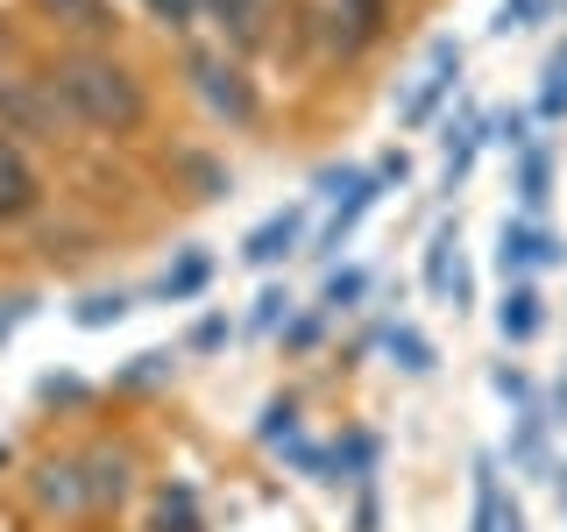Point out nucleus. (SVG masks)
I'll use <instances>...</instances> for the list:
<instances>
[{
    "mask_svg": "<svg viewBox=\"0 0 567 532\" xmlns=\"http://www.w3.org/2000/svg\"><path fill=\"white\" fill-rule=\"evenodd\" d=\"M50 93H58L64 121L85 135H106V142H128L150 129V85L142 71L121 58V50H93V43H64L58 58L43 64Z\"/></svg>",
    "mask_w": 567,
    "mask_h": 532,
    "instance_id": "1",
    "label": "nucleus"
},
{
    "mask_svg": "<svg viewBox=\"0 0 567 532\" xmlns=\"http://www.w3.org/2000/svg\"><path fill=\"white\" fill-rule=\"evenodd\" d=\"M177 71H185L192 100H199L220 129H235V135L262 129V85L248 79V64L227 43H177Z\"/></svg>",
    "mask_w": 567,
    "mask_h": 532,
    "instance_id": "2",
    "label": "nucleus"
},
{
    "mask_svg": "<svg viewBox=\"0 0 567 532\" xmlns=\"http://www.w3.org/2000/svg\"><path fill=\"white\" fill-rule=\"evenodd\" d=\"M64 129L71 121L43 71H0V135H14L29 150V142H58Z\"/></svg>",
    "mask_w": 567,
    "mask_h": 532,
    "instance_id": "3",
    "label": "nucleus"
},
{
    "mask_svg": "<svg viewBox=\"0 0 567 532\" xmlns=\"http://www.w3.org/2000/svg\"><path fill=\"white\" fill-rule=\"evenodd\" d=\"M35 519H93V497H85V469H79V448H58V454H35L29 475H22Z\"/></svg>",
    "mask_w": 567,
    "mask_h": 532,
    "instance_id": "4",
    "label": "nucleus"
},
{
    "mask_svg": "<svg viewBox=\"0 0 567 532\" xmlns=\"http://www.w3.org/2000/svg\"><path fill=\"white\" fill-rule=\"evenodd\" d=\"M560 263H567V242L554 227L525 221V213H504V227H496V277L532 284V270H560Z\"/></svg>",
    "mask_w": 567,
    "mask_h": 532,
    "instance_id": "5",
    "label": "nucleus"
},
{
    "mask_svg": "<svg viewBox=\"0 0 567 532\" xmlns=\"http://www.w3.org/2000/svg\"><path fill=\"white\" fill-rule=\"evenodd\" d=\"M79 469H85V497H93V511H121L142 490V454L128 448V440H114V433L85 440Z\"/></svg>",
    "mask_w": 567,
    "mask_h": 532,
    "instance_id": "6",
    "label": "nucleus"
},
{
    "mask_svg": "<svg viewBox=\"0 0 567 532\" xmlns=\"http://www.w3.org/2000/svg\"><path fill=\"white\" fill-rule=\"evenodd\" d=\"M461 64H468V50H461L454 35H433V43H425V79L398 100V121H404V129H425V121H433L440 106L461 93Z\"/></svg>",
    "mask_w": 567,
    "mask_h": 532,
    "instance_id": "7",
    "label": "nucleus"
},
{
    "mask_svg": "<svg viewBox=\"0 0 567 532\" xmlns=\"http://www.w3.org/2000/svg\"><path fill=\"white\" fill-rule=\"evenodd\" d=\"M306 242H312V200H291V206H277L270 221H256L241 235V263L248 270H277V263H291Z\"/></svg>",
    "mask_w": 567,
    "mask_h": 532,
    "instance_id": "8",
    "label": "nucleus"
},
{
    "mask_svg": "<svg viewBox=\"0 0 567 532\" xmlns=\"http://www.w3.org/2000/svg\"><path fill=\"white\" fill-rule=\"evenodd\" d=\"M377 200H383V177H377V171H362V177H354V185L341 192V200L327 206V221L312 227L306 256H312V263H327V270H333V256H341V248H348V235H354V227L369 221V213H377Z\"/></svg>",
    "mask_w": 567,
    "mask_h": 532,
    "instance_id": "9",
    "label": "nucleus"
},
{
    "mask_svg": "<svg viewBox=\"0 0 567 532\" xmlns=\"http://www.w3.org/2000/svg\"><path fill=\"white\" fill-rule=\"evenodd\" d=\"M319 29H327L333 58H362V50H377L390 35V0H327Z\"/></svg>",
    "mask_w": 567,
    "mask_h": 532,
    "instance_id": "10",
    "label": "nucleus"
},
{
    "mask_svg": "<svg viewBox=\"0 0 567 532\" xmlns=\"http://www.w3.org/2000/svg\"><path fill=\"white\" fill-rule=\"evenodd\" d=\"M206 8V22L220 29V43L235 50V58H256V50H270L277 43V0H199Z\"/></svg>",
    "mask_w": 567,
    "mask_h": 532,
    "instance_id": "11",
    "label": "nucleus"
},
{
    "mask_svg": "<svg viewBox=\"0 0 567 532\" xmlns=\"http://www.w3.org/2000/svg\"><path fill=\"white\" fill-rule=\"evenodd\" d=\"M43 171H35V156L22 150L14 135H0V227H22L43 213Z\"/></svg>",
    "mask_w": 567,
    "mask_h": 532,
    "instance_id": "12",
    "label": "nucleus"
},
{
    "mask_svg": "<svg viewBox=\"0 0 567 532\" xmlns=\"http://www.w3.org/2000/svg\"><path fill=\"white\" fill-rule=\"evenodd\" d=\"M546 433H554V426H546V412L539 405H525V412H511V433H504V469H518L525 483H554V448H546Z\"/></svg>",
    "mask_w": 567,
    "mask_h": 532,
    "instance_id": "13",
    "label": "nucleus"
},
{
    "mask_svg": "<svg viewBox=\"0 0 567 532\" xmlns=\"http://www.w3.org/2000/svg\"><path fill=\"white\" fill-rule=\"evenodd\" d=\"M511 200H518L525 221H539L546 200H554V142L532 135L518 156H511Z\"/></svg>",
    "mask_w": 567,
    "mask_h": 532,
    "instance_id": "14",
    "label": "nucleus"
},
{
    "mask_svg": "<svg viewBox=\"0 0 567 532\" xmlns=\"http://www.w3.org/2000/svg\"><path fill=\"white\" fill-rule=\"evenodd\" d=\"M546 291L539 284H504V298H496V334H504V348H532L546 334Z\"/></svg>",
    "mask_w": 567,
    "mask_h": 532,
    "instance_id": "15",
    "label": "nucleus"
},
{
    "mask_svg": "<svg viewBox=\"0 0 567 532\" xmlns=\"http://www.w3.org/2000/svg\"><path fill=\"white\" fill-rule=\"evenodd\" d=\"M171 177L192 192L199 206H220V200H235V171H227V156H213V150H171Z\"/></svg>",
    "mask_w": 567,
    "mask_h": 532,
    "instance_id": "16",
    "label": "nucleus"
},
{
    "mask_svg": "<svg viewBox=\"0 0 567 532\" xmlns=\"http://www.w3.org/2000/svg\"><path fill=\"white\" fill-rule=\"evenodd\" d=\"M377 461H383V440L369 433V426H348L341 440H327V475H319V483H327V490H354L362 475H377Z\"/></svg>",
    "mask_w": 567,
    "mask_h": 532,
    "instance_id": "17",
    "label": "nucleus"
},
{
    "mask_svg": "<svg viewBox=\"0 0 567 532\" xmlns=\"http://www.w3.org/2000/svg\"><path fill=\"white\" fill-rule=\"evenodd\" d=\"M35 8H43L58 29H71L79 43H93V50H114V35H121V14L106 8V0H35Z\"/></svg>",
    "mask_w": 567,
    "mask_h": 532,
    "instance_id": "18",
    "label": "nucleus"
},
{
    "mask_svg": "<svg viewBox=\"0 0 567 532\" xmlns=\"http://www.w3.org/2000/svg\"><path fill=\"white\" fill-rule=\"evenodd\" d=\"M440 142H447V171H440V192L454 200V192L468 185L475 156L489 150V142H483V114H447V121H440Z\"/></svg>",
    "mask_w": 567,
    "mask_h": 532,
    "instance_id": "19",
    "label": "nucleus"
},
{
    "mask_svg": "<svg viewBox=\"0 0 567 532\" xmlns=\"http://www.w3.org/2000/svg\"><path fill=\"white\" fill-rule=\"evenodd\" d=\"M206 284H213V248H177V256L164 263V277H156L142 298H164V306H185V298H199Z\"/></svg>",
    "mask_w": 567,
    "mask_h": 532,
    "instance_id": "20",
    "label": "nucleus"
},
{
    "mask_svg": "<svg viewBox=\"0 0 567 532\" xmlns=\"http://www.w3.org/2000/svg\"><path fill=\"white\" fill-rule=\"evenodd\" d=\"M468 475H475L468 532H496V525H504V504H511V490H504V461H496V454H475V461H468Z\"/></svg>",
    "mask_w": 567,
    "mask_h": 532,
    "instance_id": "21",
    "label": "nucleus"
},
{
    "mask_svg": "<svg viewBox=\"0 0 567 532\" xmlns=\"http://www.w3.org/2000/svg\"><path fill=\"white\" fill-rule=\"evenodd\" d=\"M142 532H206L199 490H192V483H156L150 490V525H142Z\"/></svg>",
    "mask_w": 567,
    "mask_h": 532,
    "instance_id": "22",
    "label": "nucleus"
},
{
    "mask_svg": "<svg viewBox=\"0 0 567 532\" xmlns=\"http://www.w3.org/2000/svg\"><path fill=\"white\" fill-rule=\"evenodd\" d=\"M177 377V348H142V355H128V362L114 369V398H150V390H164Z\"/></svg>",
    "mask_w": 567,
    "mask_h": 532,
    "instance_id": "23",
    "label": "nucleus"
},
{
    "mask_svg": "<svg viewBox=\"0 0 567 532\" xmlns=\"http://www.w3.org/2000/svg\"><path fill=\"white\" fill-rule=\"evenodd\" d=\"M383 355H390V369H398V377H433V369H440L433 334H419L412 319H390V327H383Z\"/></svg>",
    "mask_w": 567,
    "mask_h": 532,
    "instance_id": "24",
    "label": "nucleus"
},
{
    "mask_svg": "<svg viewBox=\"0 0 567 532\" xmlns=\"http://www.w3.org/2000/svg\"><path fill=\"white\" fill-rule=\"evenodd\" d=\"M298 419H306L298 390H270V398H262V412H256V448H262V454H284L298 433H306Z\"/></svg>",
    "mask_w": 567,
    "mask_h": 532,
    "instance_id": "25",
    "label": "nucleus"
},
{
    "mask_svg": "<svg viewBox=\"0 0 567 532\" xmlns=\"http://www.w3.org/2000/svg\"><path fill=\"white\" fill-rule=\"evenodd\" d=\"M454 263H461V221H440L433 235H425V256H419V284L433 298H447L454 284Z\"/></svg>",
    "mask_w": 567,
    "mask_h": 532,
    "instance_id": "26",
    "label": "nucleus"
},
{
    "mask_svg": "<svg viewBox=\"0 0 567 532\" xmlns=\"http://www.w3.org/2000/svg\"><path fill=\"white\" fill-rule=\"evenodd\" d=\"M532 121L539 129H560L567 121V35L554 50H546V64H539V93H532Z\"/></svg>",
    "mask_w": 567,
    "mask_h": 532,
    "instance_id": "27",
    "label": "nucleus"
},
{
    "mask_svg": "<svg viewBox=\"0 0 567 532\" xmlns=\"http://www.w3.org/2000/svg\"><path fill=\"white\" fill-rule=\"evenodd\" d=\"M369 291H377L369 263H333L327 284H319V306H327L333 319H348V313H362V306H369Z\"/></svg>",
    "mask_w": 567,
    "mask_h": 532,
    "instance_id": "28",
    "label": "nucleus"
},
{
    "mask_svg": "<svg viewBox=\"0 0 567 532\" xmlns=\"http://www.w3.org/2000/svg\"><path fill=\"white\" fill-rule=\"evenodd\" d=\"M93 398H100V383L79 377V369H50V377H35V405H43V412H85Z\"/></svg>",
    "mask_w": 567,
    "mask_h": 532,
    "instance_id": "29",
    "label": "nucleus"
},
{
    "mask_svg": "<svg viewBox=\"0 0 567 532\" xmlns=\"http://www.w3.org/2000/svg\"><path fill=\"white\" fill-rule=\"evenodd\" d=\"M327 327H333V313L327 306H298L291 319L277 327V348H284V362H306V355L327 341Z\"/></svg>",
    "mask_w": 567,
    "mask_h": 532,
    "instance_id": "30",
    "label": "nucleus"
},
{
    "mask_svg": "<svg viewBox=\"0 0 567 532\" xmlns=\"http://www.w3.org/2000/svg\"><path fill=\"white\" fill-rule=\"evenodd\" d=\"M128 313H135V291L114 284V291H85L79 306H71V327H79V334H106V327H121Z\"/></svg>",
    "mask_w": 567,
    "mask_h": 532,
    "instance_id": "31",
    "label": "nucleus"
},
{
    "mask_svg": "<svg viewBox=\"0 0 567 532\" xmlns=\"http://www.w3.org/2000/svg\"><path fill=\"white\" fill-rule=\"evenodd\" d=\"M298 313V298H291V284H262L256 298H248V319H241V334H270L277 341V327Z\"/></svg>",
    "mask_w": 567,
    "mask_h": 532,
    "instance_id": "32",
    "label": "nucleus"
},
{
    "mask_svg": "<svg viewBox=\"0 0 567 532\" xmlns=\"http://www.w3.org/2000/svg\"><path fill=\"white\" fill-rule=\"evenodd\" d=\"M532 129H539L532 106H496V114H483V142H489V150H511V156L532 142Z\"/></svg>",
    "mask_w": 567,
    "mask_h": 532,
    "instance_id": "33",
    "label": "nucleus"
},
{
    "mask_svg": "<svg viewBox=\"0 0 567 532\" xmlns=\"http://www.w3.org/2000/svg\"><path fill=\"white\" fill-rule=\"evenodd\" d=\"M235 334H241V319H227V306H213V313H199L185 327V355H220Z\"/></svg>",
    "mask_w": 567,
    "mask_h": 532,
    "instance_id": "34",
    "label": "nucleus"
},
{
    "mask_svg": "<svg viewBox=\"0 0 567 532\" xmlns=\"http://www.w3.org/2000/svg\"><path fill=\"white\" fill-rule=\"evenodd\" d=\"M142 14H150L164 35H177V43H192V29L206 22V8L199 0H142Z\"/></svg>",
    "mask_w": 567,
    "mask_h": 532,
    "instance_id": "35",
    "label": "nucleus"
},
{
    "mask_svg": "<svg viewBox=\"0 0 567 532\" xmlns=\"http://www.w3.org/2000/svg\"><path fill=\"white\" fill-rule=\"evenodd\" d=\"M554 14V0H496L489 14V35H518V29H539Z\"/></svg>",
    "mask_w": 567,
    "mask_h": 532,
    "instance_id": "36",
    "label": "nucleus"
},
{
    "mask_svg": "<svg viewBox=\"0 0 567 532\" xmlns=\"http://www.w3.org/2000/svg\"><path fill=\"white\" fill-rule=\"evenodd\" d=\"M489 390H496V398L511 405V412H525V405H539V383H532L518 362H489Z\"/></svg>",
    "mask_w": 567,
    "mask_h": 532,
    "instance_id": "37",
    "label": "nucleus"
},
{
    "mask_svg": "<svg viewBox=\"0 0 567 532\" xmlns=\"http://www.w3.org/2000/svg\"><path fill=\"white\" fill-rule=\"evenodd\" d=\"M348 532H383V483H377V475H362V483H354Z\"/></svg>",
    "mask_w": 567,
    "mask_h": 532,
    "instance_id": "38",
    "label": "nucleus"
},
{
    "mask_svg": "<svg viewBox=\"0 0 567 532\" xmlns=\"http://www.w3.org/2000/svg\"><path fill=\"white\" fill-rule=\"evenodd\" d=\"M29 319H35V291H0V348H8Z\"/></svg>",
    "mask_w": 567,
    "mask_h": 532,
    "instance_id": "39",
    "label": "nucleus"
},
{
    "mask_svg": "<svg viewBox=\"0 0 567 532\" xmlns=\"http://www.w3.org/2000/svg\"><path fill=\"white\" fill-rule=\"evenodd\" d=\"M354 177H362L354 164H319V171H312V200H327V206H333V200H341V192L354 185Z\"/></svg>",
    "mask_w": 567,
    "mask_h": 532,
    "instance_id": "40",
    "label": "nucleus"
},
{
    "mask_svg": "<svg viewBox=\"0 0 567 532\" xmlns=\"http://www.w3.org/2000/svg\"><path fill=\"white\" fill-rule=\"evenodd\" d=\"M377 177H383V192L404 185V177H412V156H404V150H383V156H377Z\"/></svg>",
    "mask_w": 567,
    "mask_h": 532,
    "instance_id": "41",
    "label": "nucleus"
},
{
    "mask_svg": "<svg viewBox=\"0 0 567 532\" xmlns=\"http://www.w3.org/2000/svg\"><path fill=\"white\" fill-rule=\"evenodd\" d=\"M539 412H546V426H567V377H560L554 390H546V405H539Z\"/></svg>",
    "mask_w": 567,
    "mask_h": 532,
    "instance_id": "42",
    "label": "nucleus"
},
{
    "mask_svg": "<svg viewBox=\"0 0 567 532\" xmlns=\"http://www.w3.org/2000/svg\"><path fill=\"white\" fill-rule=\"evenodd\" d=\"M496 532H532V525H525V504H518V490H511V504H504V525H496Z\"/></svg>",
    "mask_w": 567,
    "mask_h": 532,
    "instance_id": "43",
    "label": "nucleus"
}]
</instances>
